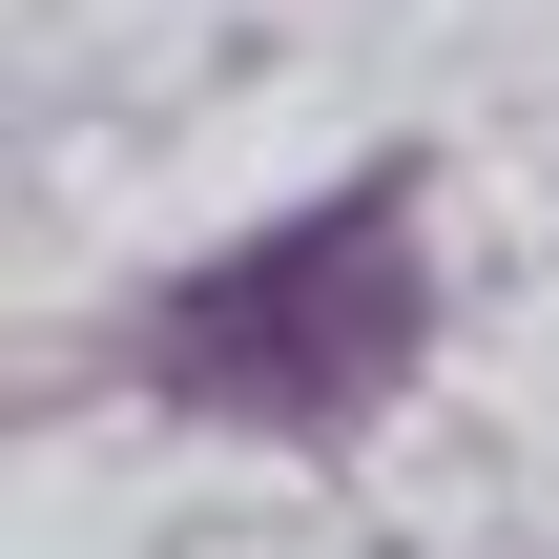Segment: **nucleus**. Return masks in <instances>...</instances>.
<instances>
[{
	"mask_svg": "<svg viewBox=\"0 0 559 559\" xmlns=\"http://www.w3.org/2000/svg\"><path fill=\"white\" fill-rule=\"evenodd\" d=\"M415 311H436V290H415V187L373 166V187L207 249V270L145 311V394L249 415V436H332V415H373V394L415 373Z\"/></svg>",
	"mask_w": 559,
	"mask_h": 559,
	"instance_id": "obj_1",
	"label": "nucleus"
}]
</instances>
